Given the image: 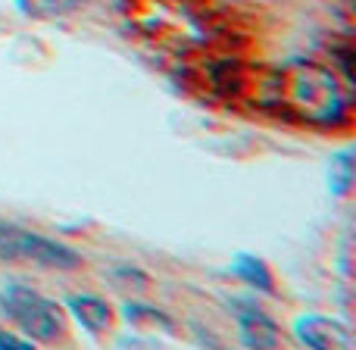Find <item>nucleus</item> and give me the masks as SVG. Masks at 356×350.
<instances>
[{
	"label": "nucleus",
	"mask_w": 356,
	"mask_h": 350,
	"mask_svg": "<svg viewBox=\"0 0 356 350\" xmlns=\"http://www.w3.org/2000/svg\"><path fill=\"white\" fill-rule=\"evenodd\" d=\"M278 100L294 116L316 125H332L344 116L338 79L313 63H294L278 72Z\"/></svg>",
	"instance_id": "f257e3e1"
},
{
	"label": "nucleus",
	"mask_w": 356,
	"mask_h": 350,
	"mask_svg": "<svg viewBox=\"0 0 356 350\" xmlns=\"http://www.w3.org/2000/svg\"><path fill=\"white\" fill-rule=\"evenodd\" d=\"M0 257L47 266V269H75L81 263V257L72 253L69 247L56 244L44 234L19 232V228H0Z\"/></svg>",
	"instance_id": "7ed1b4c3"
},
{
	"label": "nucleus",
	"mask_w": 356,
	"mask_h": 350,
	"mask_svg": "<svg viewBox=\"0 0 356 350\" xmlns=\"http://www.w3.org/2000/svg\"><path fill=\"white\" fill-rule=\"evenodd\" d=\"M16 3L31 19H56V16H69V13L81 10L85 0H16Z\"/></svg>",
	"instance_id": "0eeeda50"
},
{
	"label": "nucleus",
	"mask_w": 356,
	"mask_h": 350,
	"mask_svg": "<svg viewBox=\"0 0 356 350\" xmlns=\"http://www.w3.org/2000/svg\"><path fill=\"white\" fill-rule=\"evenodd\" d=\"M69 310H72L75 322H81V328H88L91 335H104L113 322V310L106 301L91 294H75L69 297Z\"/></svg>",
	"instance_id": "39448f33"
},
{
	"label": "nucleus",
	"mask_w": 356,
	"mask_h": 350,
	"mask_svg": "<svg viewBox=\"0 0 356 350\" xmlns=\"http://www.w3.org/2000/svg\"><path fill=\"white\" fill-rule=\"evenodd\" d=\"M350 154H341L334 157V173H332V188L338 194H347L350 191V182H353V173H350Z\"/></svg>",
	"instance_id": "1a4fd4ad"
},
{
	"label": "nucleus",
	"mask_w": 356,
	"mask_h": 350,
	"mask_svg": "<svg viewBox=\"0 0 356 350\" xmlns=\"http://www.w3.org/2000/svg\"><path fill=\"white\" fill-rule=\"evenodd\" d=\"M238 319H241V335L250 347H272L275 344V326L269 322V316L257 307V303H244L238 307Z\"/></svg>",
	"instance_id": "423d86ee"
},
{
	"label": "nucleus",
	"mask_w": 356,
	"mask_h": 350,
	"mask_svg": "<svg viewBox=\"0 0 356 350\" xmlns=\"http://www.w3.org/2000/svg\"><path fill=\"white\" fill-rule=\"evenodd\" d=\"M0 310L35 341H54L63 335V310L25 285H6L0 291Z\"/></svg>",
	"instance_id": "f03ea898"
},
{
	"label": "nucleus",
	"mask_w": 356,
	"mask_h": 350,
	"mask_svg": "<svg viewBox=\"0 0 356 350\" xmlns=\"http://www.w3.org/2000/svg\"><path fill=\"white\" fill-rule=\"evenodd\" d=\"M234 272H238L244 282L257 285V288H263V291H272V278H269V269H266L263 260L244 253V257H238V263H234Z\"/></svg>",
	"instance_id": "6e6552de"
},
{
	"label": "nucleus",
	"mask_w": 356,
	"mask_h": 350,
	"mask_svg": "<svg viewBox=\"0 0 356 350\" xmlns=\"http://www.w3.org/2000/svg\"><path fill=\"white\" fill-rule=\"evenodd\" d=\"M297 338L303 341L307 347H316V350H344L353 344L350 332H347V326H341L338 319H328V316H303L300 322H297Z\"/></svg>",
	"instance_id": "20e7f679"
},
{
	"label": "nucleus",
	"mask_w": 356,
	"mask_h": 350,
	"mask_svg": "<svg viewBox=\"0 0 356 350\" xmlns=\"http://www.w3.org/2000/svg\"><path fill=\"white\" fill-rule=\"evenodd\" d=\"M0 350H31V341L10 335V332H0Z\"/></svg>",
	"instance_id": "9d476101"
}]
</instances>
